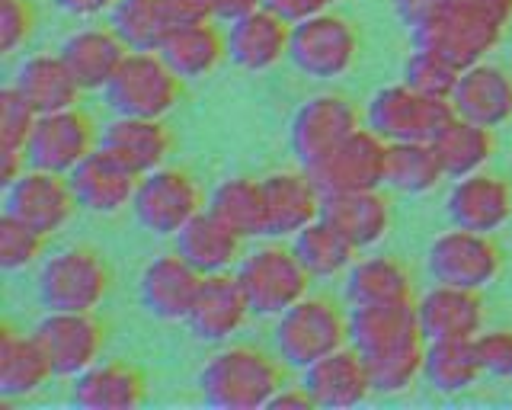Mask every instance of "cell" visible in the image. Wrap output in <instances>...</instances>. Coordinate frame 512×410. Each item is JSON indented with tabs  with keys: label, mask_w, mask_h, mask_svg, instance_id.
Returning a JSON list of instances; mask_svg holds the SVG:
<instances>
[{
	"label": "cell",
	"mask_w": 512,
	"mask_h": 410,
	"mask_svg": "<svg viewBox=\"0 0 512 410\" xmlns=\"http://www.w3.org/2000/svg\"><path fill=\"white\" fill-rule=\"evenodd\" d=\"M458 74H461V68H455L448 58L436 55L432 49H423V45H416V52L404 61V77H400V81L413 87L416 93H426V97L452 100Z\"/></svg>",
	"instance_id": "cell-42"
},
{
	"label": "cell",
	"mask_w": 512,
	"mask_h": 410,
	"mask_svg": "<svg viewBox=\"0 0 512 410\" xmlns=\"http://www.w3.org/2000/svg\"><path fill=\"white\" fill-rule=\"evenodd\" d=\"M397 20L404 23L410 33H420L423 26L436 23L442 13L452 10L455 0H391Z\"/></svg>",
	"instance_id": "cell-46"
},
{
	"label": "cell",
	"mask_w": 512,
	"mask_h": 410,
	"mask_svg": "<svg viewBox=\"0 0 512 410\" xmlns=\"http://www.w3.org/2000/svg\"><path fill=\"white\" fill-rule=\"evenodd\" d=\"M36 26V10L29 0H0V52H20Z\"/></svg>",
	"instance_id": "cell-44"
},
{
	"label": "cell",
	"mask_w": 512,
	"mask_h": 410,
	"mask_svg": "<svg viewBox=\"0 0 512 410\" xmlns=\"http://www.w3.org/2000/svg\"><path fill=\"white\" fill-rule=\"evenodd\" d=\"M109 286V263L84 244L61 247L39 263L36 292L45 311H96Z\"/></svg>",
	"instance_id": "cell-3"
},
{
	"label": "cell",
	"mask_w": 512,
	"mask_h": 410,
	"mask_svg": "<svg viewBox=\"0 0 512 410\" xmlns=\"http://www.w3.org/2000/svg\"><path fill=\"white\" fill-rule=\"evenodd\" d=\"M292 247L298 260L304 263V270L314 279H330V276L346 273L359 254V250L346 241V234L340 228H333L324 215H320L317 222H311L308 228H301L292 238Z\"/></svg>",
	"instance_id": "cell-39"
},
{
	"label": "cell",
	"mask_w": 512,
	"mask_h": 410,
	"mask_svg": "<svg viewBox=\"0 0 512 410\" xmlns=\"http://www.w3.org/2000/svg\"><path fill=\"white\" fill-rule=\"evenodd\" d=\"M426 270L432 282L484 292L503 273V250L493 234L452 225L426 250Z\"/></svg>",
	"instance_id": "cell-10"
},
{
	"label": "cell",
	"mask_w": 512,
	"mask_h": 410,
	"mask_svg": "<svg viewBox=\"0 0 512 410\" xmlns=\"http://www.w3.org/2000/svg\"><path fill=\"white\" fill-rule=\"evenodd\" d=\"M448 222L468 231L493 234L512 218V186L487 170L458 177L445 196Z\"/></svg>",
	"instance_id": "cell-22"
},
{
	"label": "cell",
	"mask_w": 512,
	"mask_h": 410,
	"mask_svg": "<svg viewBox=\"0 0 512 410\" xmlns=\"http://www.w3.org/2000/svg\"><path fill=\"white\" fill-rule=\"evenodd\" d=\"M442 180H448V173L432 141H394L388 145V183L384 186L404 196H426Z\"/></svg>",
	"instance_id": "cell-37"
},
{
	"label": "cell",
	"mask_w": 512,
	"mask_h": 410,
	"mask_svg": "<svg viewBox=\"0 0 512 410\" xmlns=\"http://www.w3.org/2000/svg\"><path fill=\"white\" fill-rule=\"evenodd\" d=\"M301 385L311 391L317 407H327V410L356 407L368 401V394L375 391L368 362L352 343L320 356L308 369H301Z\"/></svg>",
	"instance_id": "cell-19"
},
{
	"label": "cell",
	"mask_w": 512,
	"mask_h": 410,
	"mask_svg": "<svg viewBox=\"0 0 512 410\" xmlns=\"http://www.w3.org/2000/svg\"><path fill=\"white\" fill-rule=\"evenodd\" d=\"M176 23L215 20V0H167Z\"/></svg>",
	"instance_id": "cell-50"
},
{
	"label": "cell",
	"mask_w": 512,
	"mask_h": 410,
	"mask_svg": "<svg viewBox=\"0 0 512 410\" xmlns=\"http://www.w3.org/2000/svg\"><path fill=\"white\" fill-rule=\"evenodd\" d=\"M205 196L199 183L186 170L157 167L138 180V193L132 202L135 222L154 238H176L192 218L205 209Z\"/></svg>",
	"instance_id": "cell-9"
},
{
	"label": "cell",
	"mask_w": 512,
	"mask_h": 410,
	"mask_svg": "<svg viewBox=\"0 0 512 410\" xmlns=\"http://www.w3.org/2000/svg\"><path fill=\"white\" fill-rule=\"evenodd\" d=\"M480 375H484V366H480L474 340H432L426 346L423 378L429 388L442 394H458L477 385Z\"/></svg>",
	"instance_id": "cell-40"
},
{
	"label": "cell",
	"mask_w": 512,
	"mask_h": 410,
	"mask_svg": "<svg viewBox=\"0 0 512 410\" xmlns=\"http://www.w3.org/2000/svg\"><path fill=\"white\" fill-rule=\"evenodd\" d=\"M39 113L13 84L0 90V154H26Z\"/></svg>",
	"instance_id": "cell-43"
},
{
	"label": "cell",
	"mask_w": 512,
	"mask_h": 410,
	"mask_svg": "<svg viewBox=\"0 0 512 410\" xmlns=\"http://www.w3.org/2000/svg\"><path fill=\"white\" fill-rule=\"evenodd\" d=\"M100 148L119 157L138 177L164 167L173 151V135L164 119L151 116H116L100 132Z\"/></svg>",
	"instance_id": "cell-26"
},
{
	"label": "cell",
	"mask_w": 512,
	"mask_h": 410,
	"mask_svg": "<svg viewBox=\"0 0 512 410\" xmlns=\"http://www.w3.org/2000/svg\"><path fill=\"white\" fill-rule=\"evenodd\" d=\"M324 218L346 234L356 250H372L391 231V202L381 189H352L324 199Z\"/></svg>",
	"instance_id": "cell-29"
},
{
	"label": "cell",
	"mask_w": 512,
	"mask_h": 410,
	"mask_svg": "<svg viewBox=\"0 0 512 410\" xmlns=\"http://www.w3.org/2000/svg\"><path fill=\"white\" fill-rule=\"evenodd\" d=\"M103 93L116 116L164 119L180 103L183 77L167 65L160 52H128L125 65Z\"/></svg>",
	"instance_id": "cell-6"
},
{
	"label": "cell",
	"mask_w": 512,
	"mask_h": 410,
	"mask_svg": "<svg viewBox=\"0 0 512 410\" xmlns=\"http://www.w3.org/2000/svg\"><path fill=\"white\" fill-rule=\"evenodd\" d=\"M356 129H359L356 106L346 97H340V93H317V97L304 100L295 109L292 125H288V145H292L298 167L311 170Z\"/></svg>",
	"instance_id": "cell-11"
},
{
	"label": "cell",
	"mask_w": 512,
	"mask_h": 410,
	"mask_svg": "<svg viewBox=\"0 0 512 410\" xmlns=\"http://www.w3.org/2000/svg\"><path fill=\"white\" fill-rule=\"evenodd\" d=\"M349 308L368 305H410L416 302L410 270L394 257H365L346 270Z\"/></svg>",
	"instance_id": "cell-34"
},
{
	"label": "cell",
	"mask_w": 512,
	"mask_h": 410,
	"mask_svg": "<svg viewBox=\"0 0 512 410\" xmlns=\"http://www.w3.org/2000/svg\"><path fill=\"white\" fill-rule=\"evenodd\" d=\"M10 84L23 93L26 103L36 109L39 116L77 106L80 93H84V87H80L77 77L71 74L68 61L61 58V52H36L23 58L20 65H16Z\"/></svg>",
	"instance_id": "cell-28"
},
{
	"label": "cell",
	"mask_w": 512,
	"mask_h": 410,
	"mask_svg": "<svg viewBox=\"0 0 512 410\" xmlns=\"http://www.w3.org/2000/svg\"><path fill=\"white\" fill-rule=\"evenodd\" d=\"M208 212L231 225L240 238H269L266 218V189L263 180L253 177H228L221 180L208 196Z\"/></svg>",
	"instance_id": "cell-35"
},
{
	"label": "cell",
	"mask_w": 512,
	"mask_h": 410,
	"mask_svg": "<svg viewBox=\"0 0 512 410\" xmlns=\"http://www.w3.org/2000/svg\"><path fill=\"white\" fill-rule=\"evenodd\" d=\"M288 61L314 77V81H336L346 77L359 61V33L346 17L333 10H320L314 17L292 23V49Z\"/></svg>",
	"instance_id": "cell-7"
},
{
	"label": "cell",
	"mask_w": 512,
	"mask_h": 410,
	"mask_svg": "<svg viewBox=\"0 0 512 410\" xmlns=\"http://www.w3.org/2000/svg\"><path fill=\"white\" fill-rule=\"evenodd\" d=\"M432 145L439 151V161L448 173V180H458L487 167L493 154V129L477 125L471 119L452 116L445 122V129L432 138Z\"/></svg>",
	"instance_id": "cell-36"
},
{
	"label": "cell",
	"mask_w": 512,
	"mask_h": 410,
	"mask_svg": "<svg viewBox=\"0 0 512 410\" xmlns=\"http://www.w3.org/2000/svg\"><path fill=\"white\" fill-rule=\"evenodd\" d=\"M228 26V61L240 71H272L282 65L288 49H292V23L269 7H256L253 13Z\"/></svg>",
	"instance_id": "cell-21"
},
{
	"label": "cell",
	"mask_w": 512,
	"mask_h": 410,
	"mask_svg": "<svg viewBox=\"0 0 512 410\" xmlns=\"http://www.w3.org/2000/svg\"><path fill=\"white\" fill-rule=\"evenodd\" d=\"M100 148V132L87 113H80L77 106L58 109V113H45L36 122V132L29 138V167L71 173L84 157H90Z\"/></svg>",
	"instance_id": "cell-15"
},
{
	"label": "cell",
	"mask_w": 512,
	"mask_h": 410,
	"mask_svg": "<svg viewBox=\"0 0 512 410\" xmlns=\"http://www.w3.org/2000/svg\"><path fill=\"white\" fill-rule=\"evenodd\" d=\"M272 334L285 366L308 369L320 356L349 343V314L324 295H304L279 314Z\"/></svg>",
	"instance_id": "cell-5"
},
{
	"label": "cell",
	"mask_w": 512,
	"mask_h": 410,
	"mask_svg": "<svg viewBox=\"0 0 512 410\" xmlns=\"http://www.w3.org/2000/svg\"><path fill=\"white\" fill-rule=\"evenodd\" d=\"M61 58L84 90H106L128 58V45L112 26H84L61 42Z\"/></svg>",
	"instance_id": "cell-27"
},
{
	"label": "cell",
	"mask_w": 512,
	"mask_h": 410,
	"mask_svg": "<svg viewBox=\"0 0 512 410\" xmlns=\"http://www.w3.org/2000/svg\"><path fill=\"white\" fill-rule=\"evenodd\" d=\"M250 302L240 286L237 273H212L202 279V289L196 295L186 327L196 334V340L205 343H228L237 330H244L250 321Z\"/></svg>",
	"instance_id": "cell-23"
},
{
	"label": "cell",
	"mask_w": 512,
	"mask_h": 410,
	"mask_svg": "<svg viewBox=\"0 0 512 410\" xmlns=\"http://www.w3.org/2000/svg\"><path fill=\"white\" fill-rule=\"evenodd\" d=\"M320 189L330 193H352V189H381L388 183V141L372 129H359L343 138L324 161L311 167Z\"/></svg>",
	"instance_id": "cell-12"
},
{
	"label": "cell",
	"mask_w": 512,
	"mask_h": 410,
	"mask_svg": "<svg viewBox=\"0 0 512 410\" xmlns=\"http://www.w3.org/2000/svg\"><path fill=\"white\" fill-rule=\"evenodd\" d=\"M266 189V218H269V238H295L301 228H308L324 215L327 193L314 180L308 167L298 170H276L263 177Z\"/></svg>",
	"instance_id": "cell-17"
},
{
	"label": "cell",
	"mask_w": 512,
	"mask_h": 410,
	"mask_svg": "<svg viewBox=\"0 0 512 410\" xmlns=\"http://www.w3.org/2000/svg\"><path fill=\"white\" fill-rule=\"evenodd\" d=\"M148 398V382L132 362H93L74 378V401L90 410H135Z\"/></svg>",
	"instance_id": "cell-31"
},
{
	"label": "cell",
	"mask_w": 512,
	"mask_h": 410,
	"mask_svg": "<svg viewBox=\"0 0 512 410\" xmlns=\"http://www.w3.org/2000/svg\"><path fill=\"white\" fill-rule=\"evenodd\" d=\"M109 26L132 52H160L176 20L167 0H119L109 13Z\"/></svg>",
	"instance_id": "cell-38"
},
{
	"label": "cell",
	"mask_w": 512,
	"mask_h": 410,
	"mask_svg": "<svg viewBox=\"0 0 512 410\" xmlns=\"http://www.w3.org/2000/svg\"><path fill=\"white\" fill-rule=\"evenodd\" d=\"M77 209L80 205L68 173L42 170V167H26L13 183H7L4 193V212L45 231L48 238L68 225Z\"/></svg>",
	"instance_id": "cell-14"
},
{
	"label": "cell",
	"mask_w": 512,
	"mask_h": 410,
	"mask_svg": "<svg viewBox=\"0 0 512 410\" xmlns=\"http://www.w3.org/2000/svg\"><path fill=\"white\" fill-rule=\"evenodd\" d=\"M237 279L247 292V302L256 318H279L282 311L308 295L314 276L304 270L292 244L269 241L240 257Z\"/></svg>",
	"instance_id": "cell-4"
},
{
	"label": "cell",
	"mask_w": 512,
	"mask_h": 410,
	"mask_svg": "<svg viewBox=\"0 0 512 410\" xmlns=\"http://www.w3.org/2000/svg\"><path fill=\"white\" fill-rule=\"evenodd\" d=\"M349 343L365 356L375 391L397 394L423 378L429 340L416 318V302L352 308Z\"/></svg>",
	"instance_id": "cell-1"
},
{
	"label": "cell",
	"mask_w": 512,
	"mask_h": 410,
	"mask_svg": "<svg viewBox=\"0 0 512 410\" xmlns=\"http://www.w3.org/2000/svg\"><path fill=\"white\" fill-rule=\"evenodd\" d=\"M256 7H263V0H215V20L234 23L240 17H247Z\"/></svg>",
	"instance_id": "cell-52"
},
{
	"label": "cell",
	"mask_w": 512,
	"mask_h": 410,
	"mask_svg": "<svg viewBox=\"0 0 512 410\" xmlns=\"http://www.w3.org/2000/svg\"><path fill=\"white\" fill-rule=\"evenodd\" d=\"M119 0H55V7L61 13H68L74 20H96V17H109L112 7Z\"/></svg>",
	"instance_id": "cell-48"
},
{
	"label": "cell",
	"mask_w": 512,
	"mask_h": 410,
	"mask_svg": "<svg viewBox=\"0 0 512 410\" xmlns=\"http://www.w3.org/2000/svg\"><path fill=\"white\" fill-rule=\"evenodd\" d=\"M480 366H484V375L493 378H512V330L500 327V330H480L474 337Z\"/></svg>",
	"instance_id": "cell-45"
},
{
	"label": "cell",
	"mask_w": 512,
	"mask_h": 410,
	"mask_svg": "<svg viewBox=\"0 0 512 410\" xmlns=\"http://www.w3.org/2000/svg\"><path fill=\"white\" fill-rule=\"evenodd\" d=\"M500 36H503L500 26L487 23L484 17H477V13H471L468 7H461L455 0L452 10L442 13L436 23H429L420 33H413V42L448 58L455 68L464 71L477 65V61H484L487 52L500 42Z\"/></svg>",
	"instance_id": "cell-20"
},
{
	"label": "cell",
	"mask_w": 512,
	"mask_h": 410,
	"mask_svg": "<svg viewBox=\"0 0 512 410\" xmlns=\"http://www.w3.org/2000/svg\"><path fill=\"white\" fill-rule=\"evenodd\" d=\"M244 241L240 234L224 225L218 215H212L208 209H202L192 222L173 238V250L180 254L189 266H196L202 276L212 273H231V266L240 263V250H244Z\"/></svg>",
	"instance_id": "cell-30"
},
{
	"label": "cell",
	"mask_w": 512,
	"mask_h": 410,
	"mask_svg": "<svg viewBox=\"0 0 512 410\" xmlns=\"http://www.w3.org/2000/svg\"><path fill=\"white\" fill-rule=\"evenodd\" d=\"M202 273L189 266L180 254H157L144 263L138 276V302L154 321L164 324H186L196 295L202 289Z\"/></svg>",
	"instance_id": "cell-16"
},
{
	"label": "cell",
	"mask_w": 512,
	"mask_h": 410,
	"mask_svg": "<svg viewBox=\"0 0 512 410\" xmlns=\"http://www.w3.org/2000/svg\"><path fill=\"white\" fill-rule=\"evenodd\" d=\"M285 385L282 366L256 346H221L199 372L202 398L215 407L256 410L269 407L272 394Z\"/></svg>",
	"instance_id": "cell-2"
},
{
	"label": "cell",
	"mask_w": 512,
	"mask_h": 410,
	"mask_svg": "<svg viewBox=\"0 0 512 410\" xmlns=\"http://www.w3.org/2000/svg\"><path fill=\"white\" fill-rule=\"evenodd\" d=\"M263 7L276 10L279 17H285L288 23H301L320 10H330L333 0H263Z\"/></svg>",
	"instance_id": "cell-47"
},
{
	"label": "cell",
	"mask_w": 512,
	"mask_h": 410,
	"mask_svg": "<svg viewBox=\"0 0 512 410\" xmlns=\"http://www.w3.org/2000/svg\"><path fill=\"white\" fill-rule=\"evenodd\" d=\"M160 55L183 81H199V77L215 74L228 58V33H221L215 20L176 23L160 45Z\"/></svg>",
	"instance_id": "cell-33"
},
{
	"label": "cell",
	"mask_w": 512,
	"mask_h": 410,
	"mask_svg": "<svg viewBox=\"0 0 512 410\" xmlns=\"http://www.w3.org/2000/svg\"><path fill=\"white\" fill-rule=\"evenodd\" d=\"M71 189L77 196V205L90 215H119L132 209L135 193H138V173L125 167L119 157L109 151L96 148L90 157H84L71 173Z\"/></svg>",
	"instance_id": "cell-18"
},
{
	"label": "cell",
	"mask_w": 512,
	"mask_h": 410,
	"mask_svg": "<svg viewBox=\"0 0 512 410\" xmlns=\"http://www.w3.org/2000/svg\"><path fill=\"white\" fill-rule=\"evenodd\" d=\"M32 334L55 366V375L77 378L93 362H100L106 346V327L96 311H45Z\"/></svg>",
	"instance_id": "cell-13"
},
{
	"label": "cell",
	"mask_w": 512,
	"mask_h": 410,
	"mask_svg": "<svg viewBox=\"0 0 512 410\" xmlns=\"http://www.w3.org/2000/svg\"><path fill=\"white\" fill-rule=\"evenodd\" d=\"M55 378V366L36 334L4 327L0 334V398L20 401L42 391Z\"/></svg>",
	"instance_id": "cell-32"
},
{
	"label": "cell",
	"mask_w": 512,
	"mask_h": 410,
	"mask_svg": "<svg viewBox=\"0 0 512 410\" xmlns=\"http://www.w3.org/2000/svg\"><path fill=\"white\" fill-rule=\"evenodd\" d=\"M416 318L426 340H474L484 330V298L477 289L436 282L416 298Z\"/></svg>",
	"instance_id": "cell-24"
},
{
	"label": "cell",
	"mask_w": 512,
	"mask_h": 410,
	"mask_svg": "<svg viewBox=\"0 0 512 410\" xmlns=\"http://www.w3.org/2000/svg\"><path fill=\"white\" fill-rule=\"evenodd\" d=\"M269 407L272 410H308V407H317V404L311 398V391L298 382V385H282L276 394H272Z\"/></svg>",
	"instance_id": "cell-51"
},
{
	"label": "cell",
	"mask_w": 512,
	"mask_h": 410,
	"mask_svg": "<svg viewBox=\"0 0 512 410\" xmlns=\"http://www.w3.org/2000/svg\"><path fill=\"white\" fill-rule=\"evenodd\" d=\"M455 116L471 119L487 129H500L512 119V77L493 61H477L458 74V84L452 90Z\"/></svg>",
	"instance_id": "cell-25"
},
{
	"label": "cell",
	"mask_w": 512,
	"mask_h": 410,
	"mask_svg": "<svg viewBox=\"0 0 512 410\" xmlns=\"http://www.w3.org/2000/svg\"><path fill=\"white\" fill-rule=\"evenodd\" d=\"M452 116L455 109L448 100L426 97V93H416L400 81L372 93L365 109V125L388 145H394V141H432Z\"/></svg>",
	"instance_id": "cell-8"
},
{
	"label": "cell",
	"mask_w": 512,
	"mask_h": 410,
	"mask_svg": "<svg viewBox=\"0 0 512 410\" xmlns=\"http://www.w3.org/2000/svg\"><path fill=\"white\" fill-rule=\"evenodd\" d=\"M458 4L500 29H506L512 20V0H458Z\"/></svg>",
	"instance_id": "cell-49"
},
{
	"label": "cell",
	"mask_w": 512,
	"mask_h": 410,
	"mask_svg": "<svg viewBox=\"0 0 512 410\" xmlns=\"http://www.w3.org/2000/svg\"><path fill=\"white\" fill-rule=\"evenodd\" d=\"M45 244H48L45 231L4 212V218H0V266H4V273H23L29 266L42 263Z\"/></svg>",
	"instance_id": "cell-41"
}]
</instances>
